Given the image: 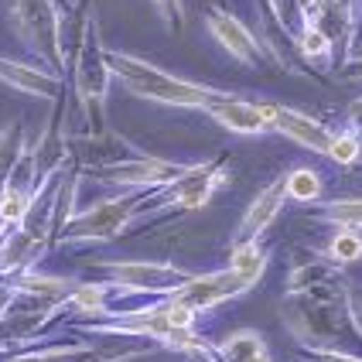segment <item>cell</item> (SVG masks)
Masks as SVG:
<instances>
[{
  "label": "cell",
  "mask_w": 362,
  "mask_h": 362,
  "mask_svg": "<svg viewBox=\"0 0 362 362\" xmlns=\"http://www.w3.org/2000/svg\"><path fill=\"white\" fill-rule=\"evenodd\" d=\"M345 287V267L318 246L294 253L284 277V325L301 349H349V339H359L349 322Z\"/></svg>",
  "instance_id": "6da1fadb"
},
{
  "label": "cell",
  "mask_w": 362,
  "mask_h": 362,
  "mask_svg": "<svg viewBox=\"0 0 362 362\" xmlns=\"http://www.w3.org/2000/svg\"><path fill=\"white\" fill-rule=\"evenodd\" d=\"M106 59L113 69V82H120L123 89L137 100H147L154 106H171V110H202L212 100H219L233 89L209 86V82L181 79L175 72H168L161 65H154L144 55L120 52V48H106Z\"/></svg>",
  "instance_id": "7a4b0ae2"
},
{
  "label": "cell",
  "mask_w": 362,
  "mask_h": 362,
  "mask_svg": "<svg viewBox=\"0 0 362 362\" xmlns=\"http://www.w3.org/2000/svg\"><path fill=\"white\" fill-rule=\"evenodd\" d=\"M113 86V69L106 59V45L100 38V28L93 14H82L79 45L72 55V93L82 106L86 127L93 134H106V100Z\"/></svg>",
  "instance_id": "3957f363"
},
{
  "label": "cell",
  "mask_w": 362,
  "mask_h": 362,
  "mask_svg": "<svg viewBox=\"0 0 362 362\" xmlns=\"http://www.w3.org/2000/svg\"><path fill=\"white\" fill-rule=\"evenodd\" d=\"M154 192H120V195L86 205L82 212H72L55 233L59 246H93V243L103 246V243L120 240L123 229H130L151 209Z\"/></svg>",
  "instance_id": "277c9868"
},
{
  "label": "cell",
  "mask_w": 362,
  "mask_h": 362,
  "mask_svg": "<svg viewBox=\"0 0 362 362\" xmlns=\"http://www.w3.org/2000/svg\"><path fill=\"white\" fill-rule=\"evenodd\" d=\"M192 161H171V158H158L147 154L141 147L130 144V154H110L100 161H79L76 168L82 171V178H96L106 188H120V192H154L164 188L178 178L181 171Z\"/></svg>",
  "instance_id": "5b68a950"
},
{
  "label": "cell",
  "mask_w": 362,
  "mask_h": 362,
  "mask_svg": "<svg viewBox=\"0 0 362 362\" xmlns=\"http://www.w3.org/2000/svg\"><path fill=\"white\" fill-rule=\"evenodd\" d=\"M89 267L110 284V308L123 298H168L192 277V270L171 260H89Z\"/></svg>",
  "instance_id": "8992f818"
},
{
  "label": "cell",
  "mask_w": 362,
  "mask_h": 362,
  "mask_svg": "<svg viewBox=\"0 0 362 362\" xmlns=\"http://www.w3.org/2000/svg\"><path fill=\"white\" fill-rule=\"evenodd\" d=\"M11 28L18 41L38 59V65L65 76L69 52L62 38L59 0H11Z\"/></svg>",
  "instance_id": "52a82bcc"
},
{
  "label": "cell",
  "mask_w": 362,
  "mask_h": 362,
  "mask_svg": "<svg viewBox=\"0 0 362 362\" xmlns=\"http://www.w3.org/2000/svg\"><path fill=\"white\" fill-rule=\"evenodd\" d=\"M229 175H233L229 154L209 158V161H192L171 185L154 192V202L141 219L161 216V212H199L229 185Z\"/></svg>",
  "instance_id": "ba28073f"
},
{
  "label": "cell",
  "mask_w": 362,
  "mask_h": 362,
  "mask_svg": "<svg viewBox=\"0 0 362 362\" xmlns=\"http://www.w3.org/2000/svg\"><path fill=\"white\" fill-rule=\"evenodd\" d=\"M205 31L212 35V41L219 45L229 59H236V65L250 69V72H267V69H281V72H294L287 59L277 52V45L260 41L236 14L222 11L216 4L205 7Z\"/></svg>",
  "instance_id": "9c48e42d"
},
{
  "label": "cell",
  "mask_w": 362,
  "mask_h": 362,
  "mask_svg": "<svg viewBox=\"0 0 362 362\" xmlns=\"http://www.w3.org/2000/svg\"><path fill=\"white\" fill-rule=\"evenodd\" d=\"M199 113H205L212 123H219L222 130L236 134V137H263L274 134V120H270V106L257 100H246L240 93H226L219 100H212L209 106H202Z\"/></svg>",
  "instance_id": "30bf717a"
},
{
  "label": "cell",
  "mask_w": 362,
  "mask_h": 362,
  "mask_svg": "<svg viewBox=\"0 0 362 362\" xmlns=\"http://www.w3.org/2000/svg\"><path fill=\"white\" fill-rule=\"evenodd\" d=\"M243 294H250L243 287V281L229 267H222V270H212V274H192L168 298H175L188 311H195V315H205V311H216L219 304L233 301V298H243Z\"/></svg>",
  "instance_id": "8fae6325"
},
{
  "label": "cell",
  "mask_w": 362,
  "mask_h": 362,
  "mask_svg": "<svg viewBox=\"0 0 362 362\" xmlns=\"http://www.w3.org/2000/svg\"><path fill=\"white\" fill-rule=\"evenodd\" d=\"M0 82L31 100H62L65 93V76L45 69L38 62H18L11 55H0Z\"/></svg>",
  "instance_id": "7c38bea8"
},
{
  "label": "cell",
  "mask_w": 362,
  "mask_h": 362,
  "mask_svg": "<svg viewBox=\"0 0 362 362\" xmlns=\"http://www.w3.org/2000/svg\"><path fill=\"white\" fill-rule=\"evenodd\" d=\"M287 205V195H284V178H274L270 185H263L260 192L253 195V202L246 205L243 219L236 222L233 229V243L229 246H243V243H260L263 233L277 222V216Z\"/></svg>",
  "instance_id": "4fadbf2b"
},
{
  "label": "cell",
  "mask_w": 362,
  "mask_h": 362,
  "mask_svg": "<svg viewBox=\"0 0 362 362\" xmlns=\"http://www.w3.org/2000/svg\"><path fill=\"white\" fill-rule=\"evenodd\" d=\"M48 246H52V240H45V236L24 229V226L11 229L0 240V281H18L24 274L38 270V263L48 253Z\"/></svg>",
  "instance_id": "5bb4252c"
},
{
  "label": "cell",
  "mask_w": 362,
  "mask_h": 362,
  "mask_svg": "<svg viewBox=\"0 0 362 362\" xmlns=\"http://www.w3.org/2000/svg\"><path fill=\"white\" fill-rule=\"evenodd\" d=\"M270 106V120H274V134L287 137L291 144H298L311 154H325L328 141H332V127H325L322 120L308 117L294 106H284V103H267Z\"/></svg>",
  "instance_id": "9a60e30c"
},
{
  "label": "cell",
  "mask_w": 362,
  "mask_h": 362,
  "mask_svg": "<svg viewBox=\"0 0 362 362\" xmlns=\"http://www.w3.org/2000/svg\"><path fill=\"white\" fill-rule=\"evenodd\" d=\"M308 21L322 31L339 52V69L349 59V38H352V0H304Z\"/></svg>",
  "instance_id": "2e32d148"
},
{
  "label": "cell",
  "mask_w": 362,
  "mask_h": 362,
  "mask_svg": "<svg viewBox=\"0 0 362 362\" xmlns=\"http://www.w3.org/2000/svg\"><path fill=\"white\" fill-rule=\"evenodd\" d=\"M212 356L219 362H274L270 345L257 328H236L226 332L219 342H212Z\"/></svg>",
  "instance_id": "e0dca14e"
},
{
  "label": "cell",
  "mask_w": 362,
  "mask_h": 362,
  "mask_svg": "<svg viewBox=\"0 0 362 362\" xmlns=\"http://www.w3.org/2000/svg\"><path fill=\"white\" fill-rule=\"evenodd\" d=\"M267 263H270V250H263V240H260V243L229 246V263L226 267L240 277L246 291H253L263 281V274H267Z\"/></svg>",
  "instance_id": "ac0fdd59"
},
{
  "label": "cell",
  "mask_w": 362,
  "mask_h": 362,
  "mask_svg": "<svg viewBox=\"0 0 362 362\" xmlns=\"http://www.w3.org/2000/svg\"><path fill=\"white\" fill-rule=\"evenodd\" d=\"M100 349L93 342L79 345H52V349H14L11 356H4L0 362H96Z\"/></svg>",
  "instance_id": "d6986e66"
},
{
  "label": "cell",
  "mask_w": 362,
  "mask_h": 362,
  "mask_svg": "<svg viewBox=\"0 0 362 362\" xmlns=\"http://www.w3.org/2000/svg\"><path fill=\"white\" fill-rule=\"evenodd\" d=\"M294 48L301 52V59L308 62V65H315V69H322V72H335V69H339V52H335V45L325 38L311 21L304 24V31L294 38Z\"/></svg>",
  "instance_id": "ffe728a7"
},
{
  "label": "cell",
  "mask_w": 362,
  "mask_h": 362,
  "mask_svg": "<svg viewBox=\"0 0 362 362\" xmlns=\"http://www.w3.org/2000/svg\"><path fill=\"white\" fill-rule=\"evenodd\" d=\"M315 205L318 209L308 216V222L332 226V229H362V199H328Z\"/></svg>",
  "instance_id": "44dd1931"
},
{
  "label": "cell",
  "mask_w": 362,
  "mask_h": 362,
  "mask_svg": "<svg viewBox=\"0 0 362 362\" xmlns=\"http://www.w3.org/2000/svg\"><path fill=\"white\" fill-rule=\"evenodd\" d=\"M284 195L287 202H298V205H315V202H322L325 195V178L322 171H315V168H291V171H284Z\"/></svg>",
  "instance_id": "7402d4cb"
},
{
  "label": "cell",
  "mask_w": 362,
  "mask_h": 362,
  "mask_svg": "<svg viewBox=\"0 0 362 362\" xmlns=\"http://www.w3.org/2000/svg\"><path fill=\"white\" fill-rule=\"evenodd\" d=\"M325 158L339 168H356L362 161V130L349 127V123H345V130H332Z\"/></svg>",
  "instance_id": "603a6c76"
},
{
  "label": "cell",
  "mask_w": 362,
  "mask_h": 362,
  "mask_svg": "<svg viewBox=\"0 0 362 362\" xmlns=\"http://www.w3.org/2000/svg\"><path fill=\"white\" fill-rule=\"evenodd\" d=\"M325 257L339 267H352L362 260V236L359 229H332V236L325 246H318Z\"/></svg>",
  "instance_id": "cb8c5ba5"
},
{
  "label": "cell",
  "mask_w": 362,
  "mask_h": 362,
  "mask_svg": "<svg viewBox=\"0 0 362 362\" xmlns=\"http://www.w3.org/2000/svg\"><path fill=\"white\" fill-rule=\"evenodd\" d=\"M267 11H270V18L277 21V28H281L291 41L298 38L304 31V24H308L304 0H267Z\"/></svg>",
  "instance_id": "d4e9b609"
},
{
  "label": "cell",
  "mask_w": 362,
  "mask_h": 362,
  "mask_svg": "<svg viewBox=\"0 0 362 362\" xmlns=\"http://www.w3.org/2000/svg\"><path fill=\"white\" fill-rule=\"evenodd\" d=\"M24 147H28L24 127H21V123H7V127L0 130V192H4V185L11 178V171H14V164H18Z\"/></svg>",
  "instance_id": "484cf974"
},
{
  "label": "cell",
  "mask_w": 362,
  "mask_h": 362,
  "mask_svg": "<svg viewBox=\"0 0 362 362\" xmlns=\"http://www.w3.org/2000/svg\"><path fill=\"white\" fill-rule=\"evenodd\" d=\"M154 4V14L168 31H178L185 24V0H151Z\"/></svg>",
  "instance_id": "4316f807"
},
{
  "label": "cell",
  "mask_w": 362,
  "mask_h": 362,
  "mask_svg": "<svg viewBox=\"0 0 362 362\" xmlns=\"http://www.w3.org/2000/svg\"><path fill=\"white\" fill-rule=\"evenodd\" d=\"M301 362H362L349 349H301Z\"/></svg>",
  "instance_id": "83f0119b"
},
{
  "label": "cell",
  "mask_w": 362,
  "mask_h": 362,
  "mask_svg": "<svg viewBox=\"0 0 362 362\" xmlns=\"http://www.w3.org/2000/svg\"><path fill=\"white\" fill-rule=\"evenodd\" d=\"M345 304H349V322H352V328H356V335H359V342H362V284L359 281H349Z\"/></svg>",
  "instance_id": "f1b7e54d"
},
{
  "label": "cell",
  "mask_w": 362,
  "mask_h": 362,
  "mask_svg": "<svg viewBox=\"0 0 362 362\" xmlns=\"http://www.w3.org/2000/svg\"><path fill=\"white\" fill-rule=\"evenodd\" d=\"M14 304H18V287H14V281H0V325L11 318Z\"/></svg>",
  "instance_id": "f546056e"
},
{
  "label": "cell",
  "mask_w": 362,
  "mask_h": 362,
  "mask_svg": "<svg viewBox=\"0 0 362 362\" xmlns=\"http://www.w3.org/2000/svg\"><path fill=\"white\" fill-rule=\"evenodd\" d=\"M345 123H349V127H356V130H362V96L345 110Z\"/></svg>",
  "instance_id": "4dcf8cb0"
},
{
  "label": "cell",
  "mask_w": 362,
  "mask_h": 362,
  "mask_svg": "<svg viewBox=\"0 0 362 362\" xmlns=\"http://www.w3.org/2000/svg\"><path fill=\"white\" fill-rule=\"evenodd\" d=\"M345 79H362V55H352V59L342 65Z\"/></svg>",
  "instance_id": "1f68e13d"
},
{
  "label": "cell",
  "mask_w": 362,
  "mask_h": 362,
  "mask_svg": "<svg viewBox=\"0 0 362 362\" xmlns=\"http://www.w3.org/2000/svg\"><path fill=\"white\" fill-rule=\"evenodd\" d=\"M253 4H257V0H253ZM257 11H260V4H257ZM260 14H263V11H260Z\"/></svg>",
  "instance_id": "d6a6232c"
}]
</instances>
